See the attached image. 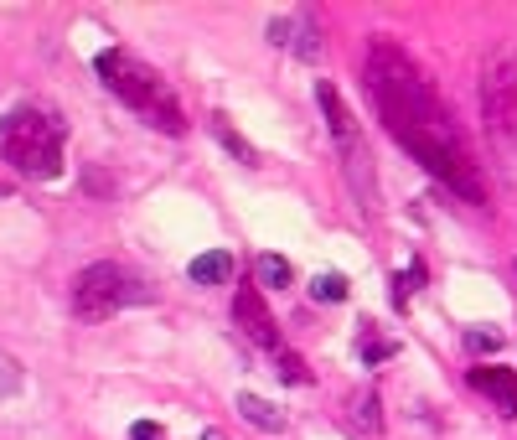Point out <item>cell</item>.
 I'll return each mask as SVG.
<instances>
[{
  "label": "cell",
  "instance_id": "ba28073f",
  "mask_svg": "<svg viewBox=\"0 0 517 440\" xmlns=\"http://www.w3.org/2000/svg\"><path fill=\"white\" fill-rule=\"evenodd\" d=\"M269 42H275V47H290L300 63H321V32H316V16H311V11L280 16L275 26H269Z\"/></svg>",
  "mask_w": 517,
  "mask_h": 440
},
{
  "label": "cell",
  "instance_id": "277c9868",
  "mask_svg": "<svg viewBox=\"0 0 517 440\" xmlns=\"http://www.w3.org/2000/svg\"><path fill=\"white\" fill-rule=\"evenodd\" d=\"M145 301H156V290L114 259L88 264V270L73 280V311L83 321H104V316H119L125 306H145Z\"/></svg>",
  "mask_w": 517,
  "mask_h": 440
},
{
  "label": "cell",
  "instance_id": "30bf717a",
  "mask_svg": "<svg viewBox=\"0 0 517 440\" xmlns=\"http://www.w3.org/2000/svg\"><path fill=\"white\" fill-rule=\"evenodd\" d=\"M238 415L249 420L254 430H264V435H280V430H285V409L269 404V399H259V394H238Z\"/></svg>",
  "mask_w": 517,
  "mask_h": 440
},
{
  "label": "cell",
  "instance_id": "5b68a950",
  "mask_svg": "<svg viewBox=\"0 0 517 440\" xmlns=\"http://www.w3.org/2000/svg\"><path fill=\"white\" fill-rule=\"evenodd\" d=\"M316 99H321V114H326V125H331V140H337V151L352 171V187L362 197V208H378V197H373V161H368V145H362V130L352 120V109L342 104V94L331 83H316Z\"/></svg>",
  "mask_w": 517,
  "mask_h": 440
},
{
  "label": "cell",
  "instance_id": "9a60e30c",
  "mask_svg": "<svg viewBox=\"0 0 517 440\" xmlns=\"http://www.w3.org/2000/svg\"><path fill=\"white\" fill-rule=\"evenodd\" d=\"M347 290H352V285H347L342 275H316V280H311V296L326 301V306H331V301H347Z\"/></svg>",
  "mask_w": 517,
  "mask_h": 440
},
{
  "label": "cell",
  "instance_id": "7402d4cb",
  "mask_svg": "<svg viewBox=\"0 0 517 440\" xmlns=\"http://www.w3.org/2000/svg\"><path fill=\"white\" fill-rule=\"evenodd\" d=\"M202 440H223V435H218V430H207V435H202Z\"/></svg>",
  "mask_w": 517,
  "mask_h": 440
},
{
  "label": "cell",
  "instance_id": "52a82bcc",
  "mask_svg": "<svg viewBox=\"0 0 517 440\" xmlns=\"http://www.w3.org/2000/svg\"><path fill=\"white\" fill-rule=\"evenodd\" d=\"M233 321L243 327V337L259 342L264 352H280V332H275V321H269V311H264V296L254 285H243L233 296Z\"/></svg>",
  "mask_w": 517,
  "mask_h": 440
},
{
  "label": "cell",
  "instance_id": "d6986e66",
  "mask_svg": "<svg viewBox=\"0 0 517 440\" xmlns=\"http://www.w3.org/2000/svg\"><path fill=\"white\" fill-rule=\"evenodd\" d=\"M419 280H424V264H409V275H399V290H393V301H409L414 296V290H419Z\"/></svg>",
  "mask_w": 517,
  "mask_h": 440
},
{
  "label": "cell",
  "instance_id": "4fadbf2b",
  "mask_svg": "<svg viewBox=\"0 0 517 440\" xmlns=\"http://www.w3.org/2000/svg\"><path fill=\"white\" fill-rule=\"evenodd\" d=\"M347 420H352L362 435H378V430H383V415H378V394H373V389L352 394V404H347Z\"/></svg>",
  "mask_w": 517,
  "mask_h": 440
},
{
  "label": "cell",
  "instance_id": "6da1fadb",
  "mask_svg": "<svg viewBox=\"0 0 517 440\" xmlns=\"http://www.w3.org/2000/svg\"><path fill=\"white\" fill-rule=\"evenodd\" d=\"M368 88H373L378 114H383V125L393 130V140H399L430 176H440L455 197H466V202L481 208L486 182H481V171H476V161L466 151L461 130H455V120H450V109L440 104V94L430 88V78H424L399 47L373 42V52H368Z\"/></svg>",
  "mask_w": 517,
  "mask_h": 440
},
{
  "label": "cell",
  "instance_id": "ac0fdd59",
  "mask_svg": "<svg viewBox=\"0 0 517 440\" xmlns=\"http://www.w3.org/2000/svg\"><path fill=\"white\" fill-rule=\"evenodd\" d=\"M393 342H383V337H373V332H362V363H388L393 358Z\"/></svg>",
  "mask_w": 517,
  "mask_h": 440
},
{
  "label": "cell",
  "instance_id": "5bb4252c",
  "mask_svg": "<svg viewBox=\"0 0 517 440\" xmlns=\"http://www.w3.org/2000/svg\"><path fill=\"white\" fill-rule=\"evenodd\" d=\"M254 275H259L264 290H285V285H290V259H280V254H259Z\"/></svg>",
  "mask_w": 517,
  "mask_h": 440
},
{
  "label": "cell",
  "instance_id": "7a4b0ae2",
  "mask_svg": "<svg viewBox=\"0 0 517 440\" xmlns=\"http://www.w3.org/2000/svg\"><path fill=\"white\" fill-rule=\"evenodd\" d=\"M94 73H99V83L109 88V94H119L140 114V120H150L166 135H187V114H181V99L171 94V83L156 68H145L140 57H130L125 47L99 52L94 57Z\"/></svg>",
  "mask_w": 517,
  "mask_h": 440
},
{
  "label": "cell",
  "instance_id": "3957f363",
  "mask_svg": "<svg viewBox=\"0 0 517 440\" xmlns=\"http://www.w3.org/2000/svg\"><path fill=\"white\" fill-rule=\"evenodd\" d=\"M0 161L26 182H52L63 171V125L42 109H11L0 120Z\"/></svg>",
  "mask_w": 517,
  "mask_h": 440
},
{
  "label": "cell",
  "instance_id": "ffe728a7",
  "mask_svg": "<svg viewBox=\"0 0 517 440\" xmlns=\"http://www.w3.org/2000/svg\"><path fill=\"white\" fill-rule=\"evenodd\" d=\"M466 347H471V352H497L502 337H497V332H466Z\"/></svg>",
  "mask_w": 517,
  "mask_h": 440
},
{
  "label": "cell",
  "instance_id": "7c38bea8",
  "mask_svg": "<svg viewBox=\"0 0 517 440\" xmlns=\"http://www.w3.org/2000/svg\"><path fill=\"white\" fill-rule=\"evenodd\" d=\"M192 285H223L228 275H233V254L228 249H207V254H197L192 259Z\"/></svg>",
  "mask_w": 517,
  "mask_h": 440
},
{
  "label": "cell",
  "instance_id": "e0dca14e",
  "mask_svg": "<svg viewBox=\"0 0 517 440\" xmlns=\"http://www.w3.org/2000/svg\"><path fill=\"white\" fill-rule=\"evenodd\" d=\"M275 358H280V378H285V384H311V368L300 363L295 352H285V347H280Z\"/></svg>",
  "mask_w": 517,
  "mask_h": 440
},
{
  "label": "cell",
  "instance_id": "8992f818",
  "mask_svg": "<svg viewBox=\"0 0 517 440\" xmlns=\"http://www.w3.org/2000/svg\"><path fill=\"white\" fill-rule=\"evenodd\" d=\"M481 114L497 145L517 140V47H497L481 73Z\"/></svg>",
  "mask_w": 517,
  "mask_h": 440
},
{
  "label": "cell",
  "instance_id": "8fae6325",
  "mask_svg": "<svg viewBox=\"0 0 517 440\" xmlns=\"http://www.w3.org/2000/svg\"><path fill=\"white\" fill-rule=\"evenodd\" d=\"M212 140H218V145H223V151H228L238 166H264V156H259L254 145H249V140H243V135L233 130V120H228V114H212Z\"/></svg>",
  "mask_w": 517,
  "mask_h": 440
},
{
  "label": "cell",
  "instance_id": "44dd1931",
  "mask_svg": "<svg viewBox=\"0 0 517 440\" xmlns=\"http://www.w3.org/2000/svg\"><path fill=\"white\" fill-rule=\"evenodd\" d=\"M130 440H166V430H161L156 420H135V425H130Z\"/></svg>",
  "mask_w": 517,
  "mask_h": 440
},
{
  "label": "cell",
  "instance_id": "2e32d148",
  "mask_svg": "<svg viewBox=\"0 0 517 440\" xmlns=\"http://www.w3.org/2000/svg\"><path fill=\"white\" fill-rule=\"evenodd\" d=\"M21 384H26V373H21V363H16V358H6V352H0V399H11V394H21Z\"/></svg>",
  "mask_w": 517,
  "mask_h": 440
},
{
  "label": "cell",
  "instance_id": "9c48e42d",
  "mask_svg": "<svg viewBox=\"0 0 517 440\" xmlns=\"http://www.w3.org/2000/svg\"><path fill=\"white\" fill-rule=\"evenodd\" d=\"M466 378H471L476 394H486V399L497 404V415L517 420V373L512 368H471Z\"/></svg>",
  "mask_w": 517,
  "mask_h": 440
}]
</instances>
